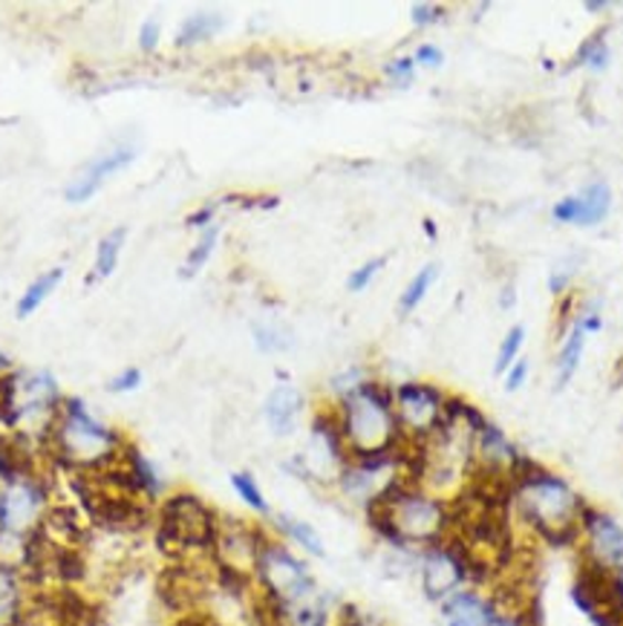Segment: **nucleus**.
Wrapping results in <instances>:
<instances>
[{
	"label": "nucleus",
	"instance_id": "obj_1",
	"mask_svg": "<svg viewBox=\"0 0 623 626\" xmlns=\"http://www.w3.org/2000/svg\"><path fill=\"white\" fill-rule=\"evenodd\" d=\"M508 479H511V511L540 543L551 549H571L583 540L580 511L587 502L560 474L542 468L531 456L519 454L508 470Z\"/></svg>",
	"mask_w": 623,
	"mask_h": 626
},
{
	"label": "nucleus",
	"instance_id": "obj_2",
	"mask_svg": "<svg viewBox=\"0 0 623 626\" xmlns=\"http://www.w3.org/2000/svg\"><path fill=\"white\" fill-rule=\"evenodd\" d=\"M367 526L395 552H422L451 534V502L399 474L363 508Z\"/></svg>",
	"mask_w": 623,
	"mask_h": 626
},
{
	"label": "nucleus",
	"instance_id": "obj_3",
	"mask_svg": "<svg viewBox=\"0 0 623 626\" xmlns=\"http://www.w3.org/2000/svg\"><path fill=\"white\" fill-rule=\"evenodd\" d=\"M127 436L89 411L78 395H67L44 442V459L67 477L102 474L122 459Z\"/></svg>",
	"mask_w": 623,
	"mask_h": 626
},
{
	"label": "nucleus",
	"instance_id": "obj_4",
	"mask_svg": "<svg viewBox=\"0 0 623 626\" xmlns=\"http://www.w3.org/2000/svg\"><path fill=\"white\" fill-rule=\"evenodd\" d=\"M332 407L349 459L393 454L404 442L395 422L393 384L387 381L363 379L356 390L332 402Z\"/></svg>",
	"mask_w": 623,
	"mask_h": 626
},
{
	"label": "nucleus",
	"instance_id": "obj_5",
	"mask_svg": "<svg viewBox=\"0 0 623 626\" xmlns=\"http://www.w3.org/2000/svg\"><path fill=\"white\" fill-rule=\"evenodd\" d=\"M220 517L200 494L171 491L154 508V545L171 563H211Z\"/></svg>",
	"mask_w": 623,
	"mask_h": 626
},
{
	"label": "nucleus",
	"instance_id": "obj_6",
	"mask_svg": "<svg viewBox=\"0 0 623 626\" xmlns=\"http://www.w3.org/2000/svg\"><path fill=\"white\" fill-rule=\"evenodd\" d=\"M64 390L50 370H12L0 379V418L9 433H21L44 447L64 404Z\"/></svg>",
	"mask_w": 623,
	"mask_h": 626
},
{
	"label": "nucleus",
	"instance_id": "obj_7",
	"mask_svg": "<svg viewBox=\"0 0 623 626\" xmlns=\"http://www.w3.org/2000/svg\"><path fill=\"white\" fill-rule=\"evenodd\" d=\"M52 506L55 491L44 470L0 485V560L21 566L27 543L41 531Z\"/></svg>",
	"mask_w": 623,
	"mask_h": 626
},
{
	"label": "nucleus",
	"instance_id": "obj_8",
	"mask_svg": "<svg viewBox=\"0 0 623 626\" xmlns=\"http://www.w3.org/2000/svg\"><path fill=\"white\" fill-rule=\"evenodd\" d=\"M252 577L257 595L272 606L277 618H283V612L297 606L300 601H309L312 595L320 592L309 563L292 545L277 540L275 534L268 537L266 545H263Z\"/></svg>",
	"mask_w": 623,
	"mask_h": 626
},
{
	"label": "nucleus",
	"instance_id": "obj_9",
	"mask_svg": "<svg viewBox=\"0 0 623 626\" xmlns=\"http://www.w3.org/2000/svg\"><path fill=\"white\" fill-rule=\"evenodd\" d=\"M347 463L349 454L347 445H344L341 425H338L332 402L320 404L309 418V439H306L304 450L292 456V470L300 479H306V482L335 488Z\"/></svg>",
	"mask_w": 623,
	"mask_h": 626
},
{
	"label": "nucleus",
	"instance_id": "obj_10",
	"mask_svg": "<svg viewBox=\"0 0 623 626\" xmlns=\"http://www.w3.org/2000/svg\"><path fill=\"white\" fill-rule=\"evenodd\" d=\"M447 393L433 381H401L393 384V407L401 439L424 442L442 425Z\"/></svg>",
	"mask_w": 623,
	"mask_h": 626
},
{
	"label": "nucleus",
	"instance_id": "obj_11",
	"mask_svg": "<svg viewBox=\"0 0 623 626\" xmlns=\"http://www.w3.org/2000/svg\"><path fill=\"white\" fill-rule=\"evenodd\" d=\"M272 531L263 522L240 520V517H220V531L214 543V566L231 569L240 574H254L263 545Z\"/></svg>",
	"mask_w": 623,
	"mask_h": 626
},
{
	"label": "nucleus",
	"instance_id": "obj_12",
	"mask_svg": "<svg viewBox=\"0 0 623 626\" xmlns=\"http://www.w3.org/2000/svg\"><path fill=\"white\" fill-rule=\"evenodd\" d=\"M134 162H136L134 145H113V148L102 150V153L87 159V162L67 179V185H64V200H67L70 205L89 202L113 177H116V173L130 168Z\"/></svg>",
	"mask_w": 623,
	"mask_h": 626
},
{
	"label": "nucleus",
	"instance_id": "obj_13",
	"mask_svg": "<svg viewBox=\"0 0 623 626\" xmlns=\"http://www.w3.org/2000/svg\"><path fill=\"white\" fill-rule=\"evenodd\" d=\"M580 531H583V554L598 560L606 569H623V526L612 514L594 506L580 511Z\"/></svg>",
	"mask_w": 623,
	"mask_h": 626
},
{
	"label": "nucleus",
	"instance_id": "obj_14",
	"mask_svg": "<svg viewBox=\"0 0 623 626\" xmlns=\"http://www.w3.org/2000/svg\"><path fill=\"white\" fill-rule=\"evenodd\" d=\"M119 474L127 491L134 494L139 502H145V506L156 508L168 497V488H165V477L159 465H156L139 445H134V442H127V447L122 450Z\"/></svg>",
	"mask_w": 623,
	"mask_h": 626
},
{
	"label": "nucleus",
	"instance_id": "obj_15",
	"mask_svg": "<svg viewBox=\"0 0 623 626\" xmlns=\"http://www.w3.org/2000/svg\"><path fill=\"white\" fill-rule=\"evenodd\" d=\"M306 411V395L304 390L283 381V384H275L272 393L266 395L263 402V418H266L268 431L277 439H289L295 436V431L300 427V418H304Z\"/></svg>",
	"mask_w": 623,
	"mask_h": 626
},
{
	"label": "nucleus",
	"instance_id": "obj_16",
	"mask_svg": "<svg viewBox=\"0 0 623 626\" xmlns=\"http://www.w3.org/2000/svg\"><path fill=\"white\" fill-rule=\"evenodd\" d=\"M32 609V583L21 566L0 560V626H27Z\"/></svg>",
	"mask_w": 623,
	"mask_h": 626
},
{
	"label": "nucleus",
	"instance_id": "obj_17",
	"mask_svg": "<svg viewBox=\"0 0 623 626\" xmlns=\"http://www.w3.org/2000/svg\"><path fill=\"white\" fill-rule=\"evenodd\" d=\"M268 531L286 545L297 549V552L309 554V558H327L324 537L318 534V529H315L312 522L300 520V517L286 514V511H275V514L268 517Z\"/></svg>",
	"mask_w": 623,
	"mask_h": 626
},
{
	"label": "nucleus",
	"instance_id": "obj_18",
	"mask_svg": "<svg viewBox=\"0 0 623 626\" xmlns=\"http://www.w3.org/2000/svg\"><path fill=\"white\" fill-rule=\"evenodd\" d=\"M439 612H442V626H488L494 606L488 595L467 586L447 597L445 604H439Z\"/></svg>",
	"mask_w": 623,
	"mask_h": 626
},
{
	"label": "nucleus",
	"instance_id": "obj_19",
	"mask_svg": "<svg viewBox=\"0 0 623 626\" xmlns=\"http://www.w3.org/2000/svg\"><path fill=\"white\" fill-rule=\"evenodd\" d=\"M64 277H67V268L64 266H52V268H46V272H41V275H38L35 280H32V284L21 291V298H18V304H15L18 318L23 321V318L35 315L38 309L50 300L52 291L64 284Z\"/></svg>",
	"mask_w": 623,
	"mask_h": 626
},
{
	"label": "nucleus",
	"instance_id": "obj_20",
	"mask_svg": "<svg viewBox=\"0 0 623 626\" xmlns=\"http://www.w3.org/2000/svg\"><path fill=\"white\" fill-rule=\"evenodd\" d=\"M225 18L220 12H191L186 21L179 23L177 38H173V46L177 50H191V46H200L211 38H217L223 32Z\"/></svg>",
	"mask_w": 623,
	"mask_h": 626
},
{
	"label": "nucleus",
	"instance_id": "obj_21",
	"mask_svg": "<svg viewBox=\"0 0 623 626\" xmlns=\"http://www.w3.org/2000/svg\"><path fill=\"white\" fill-rule=\"evenodd\" d=\"M125 243H127V229L125 225H116L110 232L104 234L98 240L96 246V257H93V272H89L87 284H96V280H107V277L119 268L122 261V252H125Z\"/></svg>",
	"mask_w": 623,
	"mask_h": 626
},
{
	"label": "nucleus",
	"instance_id": "obj_22",
	"mask_svg": "<svg viewBox=\"0 0 623 626\" xmlns=\"http://www.w3.org/2000/svg\"><path fill=\"white\" fill-rule=\"evenodd\" d=\"M587 329L580 323V318L571 323L569 336L563 338V347H560V356H557V390H563L574 373H578L580 358H583V350H587Z\"/></svg>",
	"mask_w": 623,
	"mask_h": 626
},
{
	"label": "nucleus",
	"instance_id": "obj_23",
	"mask_svg": "<svg viewBox=\"0 0 623 626\" xmlns=\"http://www.w3.org/2000/svg\"><path fill=\"white\" fill-rule=\"evenodd\" d=\"M580 202V216L578 225L589 229V225H598L606 220L609 209H612V191H609L606 182H592L578 194Z\"/></svg>",
	"mask_w": 623,
	"mask_h": 626
},
{
	"label": "nucleus",
	"instance_id": "obj_24",
	"mask_svg": "<svg viewBox=\"0 0 623 626\" xmlns=\"http://www.w3.org/2000/svg\"><path fill=\"white\" fill-rule=\"evenodd\" d=\"M231 488H234V494L240 497V502H243L249 511H254L257 517L268 520V517L275 514V511H272V506H268L266 494H263V488H260L257 477H254L252 470H234V474H231Z\"/></svg>",
	"mask_w": 623,
	"mask_h": 626
},
{
	"label": "nucleus",
	"instance_id": "obj_25",
	"mask_svg": "<svg viewBox=\"0 0 623 626\" xmlns=\"http://www.w3.org/2000/svg\"><path fill=\"white\" fill-rule=\"evenodd\" d=\"M436 277H439L436 263H427V266L419 268V272H415V275L410 277V284L404 286V291H401L399 315L415 312V309L422 306V300L427 298V291H431V286L436 284Z\"/></svg>",
	"mask_w": 623,
	"mask_h": 626
},
{
	"label": "nucleus",
	"instance_id": "obj_26",
	"mask_svg": "<svg viewBox=\"0 0 623 626\" xmlns=\"http://www.w3.org/2000/svg\"><path fill=\"white\" fill-rule=\"evenodd\" d=\"M217 243H220V223H214L211 229L200 232L197 243L188 252L186 263H182V277H197L205 268V263L211 261V254L217 252Z\"/></svg>",
	"mask_w": 623,
	"mask_h": 626
},
{
	"label": "nucleus",
	"instance_id": "obj_27",
	"mask_svg": "<svg viewBox=\"0 0 623 626\" xmlns=\"http://www.w3.org/2000/svg\"><path fill=\"white\" fill-rule=\"evenodd\" d=\"M254 343L263 352H286L292 347V332L281 323H254Z\"/></svg>",
	"mask_w": 623,
	"mask_h": 626
},
{
	"label": "nucleus",
	"instance_id": "obj_28",
	"mask_svg": "<svg viewBox=\"0 0 623 626\" xmlns=\"http://www.w3.org/2000/svg\"><path fill=\"white\" fill-rule=\"evenodd\" d=\"M522 343H526V327H522V323H517V327L508 329V336H505L503 343H499L497 361H494V373L505 375V370H508V367H511L514 361L519 358Z\"/></svg>",
	"mask_w": 623,
	"mask_h": 626
},
{
	"label": "nucleus",
	"instance_id": "obj_29",
	"mask_svg": "<svg viewBox=\"0 0 623 626\" xmlns=\"http://www.w3.org/2000/svg\"><path fill=\"white\" fill-rule=\"evenodd\" d=\"M387 261H390L387 254H379V257H372V261H363L361 266L352 268V272H349V277H347V289L356 291V295L363 289H370L372 280H376V277L381 275V268L387 266Z\"/></svg>",
	"mask_w": 623,
	"mask_h": 626
},
{
	"label": "nucleus",
	"instance_id": "obj_30",
	"mask_svg": "<svg viewBox=\"0 0 623 626\" xmlns=\"http://www.w3.org/2000/svg\"><path fill=\"white\" fill-rule=\"evenodd\" d=\"M574 61H578V64H587V67L592 70L606 67L609 46L606 41H603V32H598V35H592L589 41H583V44L578 46V53H574Z\"/></svg>",
	"mask_w": 623,
	"mask_h": 626
},
{
	"label": "nucleus",
	"instance_id": "obj_31",
	"mask_svg": "<svg viewBox=\"0 0 623 626\" xmlns=\"http://www.w3.org/2000/svg\"><path fill=\"white\" fill-rule=\"evenodd\" d=\"M384 75L390 78V82L399 84V87H408V84L413 82V75H415L413 55H395V59L387 61Z\"/></svg>",
	"mask_w": 623,
	"mask_h": 626
},
{
	"label": "nucleus",
	"instance_id": "obj_32",
	"mask_svg": "<svg viewBox=\"0 0 623 626\" xmlns=\"http://www.w3.org/2000/svg\"><path fill=\"white\" fill-rule=\"evenodd\" d=\"M141 381H145V375H141L139 367H125V370H119V373L107 381V390L116 395L136 393V390L141 388Z\"/></svg>",
	"mask_w": 623,
	"mask_h": 626
},
{
	"label": "nucleus",
	"instance_id": "obj_33",
	"mask_svg": "<svg viewBox=\"0 0 623 626\" xmlns=\"http://www.w3.org/2000/svg\"><path fill=\"white\" fill-rule=\"evenodd\" d=\"M335 626H387V624L379 618H372V615H367V612H361L356 604H341L338 606Z\"/></svg>",
	"mask_w": 623,
	"mask_h": 626
},
{
	"label": "nucleus",
	"instance_id": "obj_34",
	"mask_svg": "<svg viewBox=\"0 0 623 626\" xmlns=\"http://www.w3.org/2000/svg\"><path fill=\"white\" fill-rule=\"evenodd\" d=\"M136 44H139L141 53H156L159 44H162V23L156 21V18L141 21L139 35H136Z\"/></svg>",
	"mask_w": 623,
	"mask_h": 626
},
{
	"label": "nucleus",
	"instance_id": "obj_35",
	"mask_svg": "<svg viewBox=\"0 0 623 626\" xmlns=\"http://www.w3.org/2000/svg\"><path fill=\"white\" fill-rule=\"evenodd\" d=\"M442 18H445V9L436 7V3H413V7H410V21H413V26H419V30H427V26L439 23Z\"/></svg>",
	"mask_w": 623,
	"mask_h": 626
},
{
	"label": "nucleus",
	"instance_id": "obj_36",
	"mask_svg": "<svg viewBox=\"0 0 623 626\" xmlns=\"http://www.w3.org/2000/svg\"><path fill=\"white\" fill-rule=\"evenodd\" d=\"M217 211H220L217 202H205V205L193 209L191 214L186 216V225L188 229H197V232H205V229H211V225L217 223Z\"/></svg>",
	"mask_w": 623,
	"mask_h": 626
},
{
	"label": "nucleus",
	"instance_id": "obj_37",
	"mask_svg": "<svg viewBox=\"0 0 623 626\" xmlns=\"http://www.w3.org/2000/svg\"><path fill=\"white\" fill-rule=\"evenodd\" d=\"M528 373H531L528 358H517V361L505 370V390H508V393H517V390L528 381Z\"/></svg>",
	"mask_w": 623,
	"mask_h": 626
},
{
	"label": "nucleus",
	"instance_id": "obj_38",
	"mask_svg": "<svg viewBox=\"0 0 623 626\" xmlns=\"http://www.w3.org/2000/svg\"><path fill=\"white\" fill-rule=\"evenodd\" d=\"M551 216H555V223L578 225V216H580L578 197H563V200H557V205L551 209Z\"/></svg>",
	"mask_w": 623,
	"mask_h": 626
},
{
	"label": "nucleus",
	"instance_id": "obj_39",
	"mask_svg": "<svg viewBox=\"0 0 623 626\" xmlns=\"http://www.w3.org/2000/svg\"><path fill=\"white\" fill-rule=\"evenodd\" d=\"M413 61H415V67L436 70V67H442V61H445V53H442V50H439L436 44H419V46H415Z\"/></svg>",
	"mask_w": 623,
	"mask_h": 626
},
{
	"label": "nucleus",
	"instance_id": "obj_40",
	"mask_svg": "<svg viewBox=\"0 0 623 626\" xmlns=\"http://www.w3.org/2000/svg\"><path fill=\"white\" fill-rule=\"evenodd\" d=\"M171 626H225V624L220 618H214L211 612L191 609V612H182V615H177V618L171 620Z\"/></svg>",
	"mask_w": 623,
	"mask_h": 626
},
{
	"label": "nucleus",
	"instance_id": "obj_41",
	"mask_svg": "<svg viewBox=\"0 0 623 626\" xmlns=\"http://www.w3.org/2000/svg\"><path fill=\"white\" fill-rule=\"evenodd\" d=\"M488 626H531L528 624L522 615H503V612H490V618H488Z\"/></svg>",
	"mask_w": 623,
	"mask_h": 626
},
{
	"label": "nucleus",
	"instance_id": "obj_42",
	"mask_svg": "<svg viewBox=\"0 0 623 626\" xmlns=\"http://www.w3.org/2000/svg\"><path fill=\"white\" fill-rule=\"evenodd\" d=\"M12 370H15V361H12V358H9L7 352L0 350V379L12 373Z\"/></svg>",
	"mask_w": 623,
	"mask_h": 626
},
{
	"label": "nucleus",
	"instance_id": "obj_43",
	"mask_svg": "<svg viewBox=\"0 0 623 626\" xmlns=\"http://www.w3.org/2000/svg\"><path fill=\"white\" fill-rule=\"evenodd\" d=\"M606 7H609L606 0H589L587 12H603V9H606Z\"/></svg>",
	"mask_w": 623,
	"mask_h": 626
},
{
	"label": "nucleus",
	"instance_id": "obj_44",
	"mask_svg": "<svg viewBox=\"0 0 623 626\" xmlns=\"http://www.w3.org/2000/svg\"><path fill=\"white\" fill-rule=\"evenodd\" d=\"M424 234H427V237H431V240H436V237H439V232H436V223H433L431 216H427V220H424Z\"/></svg>",
	"mask_w": 623,
	"mask_h": 626
},
{
	"label": "nucleus",
	"instance_id": "obj_45",
	"mask_svg": "<svg viewBox=\"0 0 623 626\" xmlns=\"http://www.w3.org/2000/svg\"><path fill=\"white\" fill-rule=\"evenodd\" d=\"M617 574H621V583H623V569H617Z\"/></svg>",
	"mask_w": 623,
	"mask_h": 626
}]
</instances>
